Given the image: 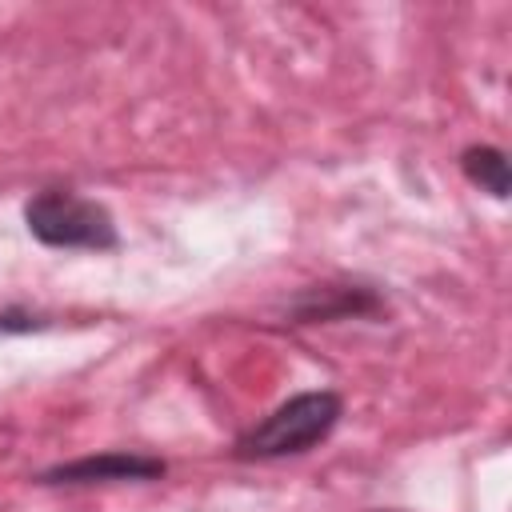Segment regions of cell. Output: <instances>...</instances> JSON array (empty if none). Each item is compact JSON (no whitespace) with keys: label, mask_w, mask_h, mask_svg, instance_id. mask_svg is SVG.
<instances>
[{"label":"cell","mask_w":512,"mask_h":512,"mask_svg":"<svg viewBox=\"0 0 512 512\" xmlns=\"http://www.w3.org/2000/svg\"><path fill=\"white\" fill-rule=\"evenodd\" d=\"M32 328H40L36 316H28V312H0V332H32Z\"/></svg>","instance_id":"obj_5"},{"label":"cell","mask_w":512,"mask_h":512,"mask_svg":"<svg viewBox=\"0 0 512 512\" xmlns=\"http://www.w3.org/2000/svg\"><path fill=\"white\" fill-rule=\"evenodd\" d=\"M460 168H464V176L476 184V188H484V192H492V196H508V160H504V152L500 148H488V144H480V148H468L464 156H460Z\"/></svg>","instance_id":"obj_4"},{"label":"cell","mask_w":512,"mask_h":512,"mask_svg":"<svg viewBox=\"0 0 512 512\" xmlns=\"http://www.w3.org/2000/svg\"><path fill=\"white\" fill-rule=\"evenodd\" d=\"M164 476V460L140 456V452H104V456H84L72 464H60L44 472V484H96V480H156Z\"/></svg>","instance_id":"obj_3"},{"label":"cell","mask_w":512,"mask_h":512,"mask_svg":"<svg viewBox=\"0 0 512 512\" xmlns=\"http://www.w3.org/2000/svg\"><path fill=\"white\" fill-rule=\"evenodd\" d=\"M28 232L48 248H84L108 252L116 248V224L104 204L76 196L68 188H44L24 204Z\"/></svg>","instance_id":"obj_2"},{"label":"cell","mask_w":512,"mask_h":512,"mask_svg":"<svg viewBox=\"0 0 512 512\" xmlns=\"http://www.w3.org/2000/svg\"><path fill=\"white\" fill-rule=\"evenodd\" d=\"M344 404L336 392L320 388V392H300L288 404H280L276 412H268L256 428H248L236 440V456L240 460H276V456H296L316 448L340 420Z\"/></svg>","instance_id":"obj_1"}]
</instances>
